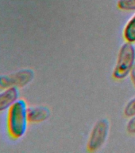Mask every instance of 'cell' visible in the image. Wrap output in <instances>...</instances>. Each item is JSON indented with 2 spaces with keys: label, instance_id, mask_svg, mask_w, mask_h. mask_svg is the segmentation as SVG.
Here are the masks:
<instances>
[{
  "label": "cell",
  "instance_id": "cell-2",
  "mask_svg": "<svg viewBox=\"0 0 135 153\" xmlns=\"http://www.w3.org/2000/svg\"><path fill=\"white\" fill-rule=\"evenodd\" d=\"M135 65L134 43L127 42L122 45L113 71V76L118 80L125 79L131 74Z\"/></svg>",
  "mask_w": 135,
  "mask_h": 153
},
{
  "label": "cell",
  "instance_id": "cell-3",
  "mask_svg": "<svg viewBox=\"0 0 135 153\" xmlns=\"http://www.w3.org/2000/svg\"><path fill=\"white\" fill-rule=\"evenodd\" d=\"M110 133V122L107 119L99 120L91 131L88 141V148L90 151H97L103 146Z\"/></svg>",
  "mask_w": 135,
  "mask_h": 153
},
{
  "label": "cell",
  "instance_id": "cell-8",
  "mask_svg": "<svg viewBox=\"0 0 135 153\" xmlns=\"http://www.w3.org/2000/svg\"><path fill=\"white\" fill-rule=\"evenodd\" d=\"M119 9L123 10H134L135 11V0H119L118 2Z\"/></svg>",
  "mask_w": 135,
  "mask_h": 153
},
{
  "label": "cell",
  "instance_id": "cell-9",
  "mask_svg": "<svg viewBox=\"0 0 135 153\" xmlns=\"http://www.w3.org/2000/svg\"><path fill=\"white\" fill-rule=\"evenodd\" d=\"M124 113L128 117H133L135 115V97L126 104L124 108Z\"/></svg>",
  "mask_w": 135,
  "mask_h": 153
},
{
  "label": "cell",
  "instance_id": "cell-4",
  "mask_svg": "<svg viewBox=\"0 0 135 153\" xmlns=\"http://www.w3.org/2000/svg\"><path fill=\"white\" fill-rule=\"evenodd\" d=\"M34 73L32 69H21L14 74L0 76V88L23 87L32 81Z\"/></svg>",
  "mask_w": 135,
  "mask_h": 153
},
{
  "label": "cell",
  "instance_id": "cell-6",
  "mask_svg": "<svg viewBox=\"0 0 135 153\" xmlns=\"http://www.w3.org/2000/svg\"><path fill=\"white\" fill-rule=\"evenodd\" d=\"M50 111L45 106H33L28 108L29 121L40 123L46 120L49 117Z\"/></svg>",
  "mask_w": 135,
  "mask_h": 153
},
{
  "label": "cell",
  "instance_id": "cell-10",
  "mask_svg": "<svg viewBox=\"0 0 135 153\" xmlns=\"http://www.w3.org/2000/svg\"><path fill=\"white\" fill-rule=\"evenodd\" d=\"M126 129L129 133L135 134V115L130 117V120L126 125Z\"/></svg>",
  "mask_w": 135,
  "mask_h": 153
},
{
  "label": "cell",
  "instance_id": "cell-11",
  "mask_svg": "<svg viewBox=\"0 0 135 153\" xmlns=\"http://www.w3.org/2000/svg\"><path fill=\"white\" fill-rule=\"evenodd\" d=\"M130 76H131V80H132V82H133L134 85V87H135V65H134L132 70H131V74H130Z\"/></svg>",
  "mask_w": 135,
  "mask_h": 153
},
{
  "label": "cell",
  "instance_id": "cell-7",
  "mask_svg": "<svg viewBox=\"0 0 135 153\" xmlns=\"http://www.w3.org/2000/svg\"><path fill=\"white\" fill-rule=\"evenodd\" d=\"M124 38L127 42L135 43V14L130 19L124 29Z\"/></svg>",
  "mask_w": 135,
  "mask_h": 153
},
{
  "label": "cell",
  "instance_id": "cell-5",
  "mask_svg": "<svg viewBox=\"0 0 135 153\" xmlns=\"http://www.w3.org/2000/svg\"><path fill=\"white\" fill-rule=\"evenodd\" d=\"M19 99V91L17 87L5 88L0 93V112L8 110Z\"/></svg>",
  "mask_w": 135,
  "mask_h": 153
},
{
  "label": "cell",
  "instance_id": "cell-1",
  "mask_svg": "<svg viewBox=\"0 0 135 153\" xmlns=\"http://www.w3.org/2000/svg\"><path fill=\"white\" fill-rule=\"evenodd\" d=\"M28 106L22 99H18L8 109L7 127L10 135L19 139L26 134L29 123Z\"/></svg>",
  "mask_w": 135,
  "mask_h": 153
}]
</instances>
